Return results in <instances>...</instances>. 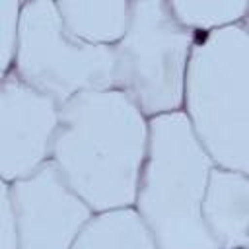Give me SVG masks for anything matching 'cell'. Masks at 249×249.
I'll return each instance as SVG.
<instances>
[{
  "label": "cell",
  "mask_w": 249,
  "mask_h": 249,
  "mask_svg": "<svg viewBox=\"0 0 249 249\" xmlns=\"http://www.w3.org/2000/svg\"><path fill=\"white\" fill-rule=\"evenodd\" d=\"M150 119L121 89L84 91L60 105L53 163L95 212L134 208Z\"/></svg>",
  "instance_id": "6da1fadb"
},
{
  "label": "cell",
  "mask_w": 249,
  "mask_h": 249,
  "mask_svg": "<svg viewBox=\"0 0 249 249\" xmlns=\"http://www.w3.org/2000/svg\"><path fill=\"white\" fill-rule=\"evenodd\" d=\"M247 249H249V247H247Z\"/></svg>",
  "instance_id": "9a60e30c"
},
{
  "label": "cell",
  "mask_w": 249,
  "mask_h": 249,
  "mask_svg": "<svg viewBox=\"0 0 249 249\" xmlns=\"http://www.w3.org/2000/svg\"><path fill=\"white\" fill-rule=\"evenodd\" d=\"M214 161L185 111L150 119L134 210L158 249H220L206 231L202 200Z\"/></svg>",
  "instance_id": "7a4b0ae2"
},
{
  "label": "cell",
  "mask_w": 249,
  "mask_h": 249,
  "mask_svg": "<svg viewBox=\"0 0 249 249\" xmlns=\"http://www.w3.org/2000/svg\"><path fill=\"white\" fill-rule=\"evenodd\" d=\"M12 74L64 105L84 91L115 88V51L68 33L53 0L23 2Z\"/></svg>",
  "instance_id": "5b68a950"
},
{
  "label": "cell",
  "mask_w": 249,
  "mask_h": 249,
  "mask_svg": "<svg viewBox=\"0 0 249 249\" xmlns=\"http://www.w3.org/2000/svg\"><path fill=\"white\" fill-rule=\"evenodd\" d=\"M196 35L171 14L167 0H132L130 25L115 51V88L148 117L183 111L187 70Z\"/></svg>",
  "instance_id": "277c9868"
},
{
  "label": "cell",
  "mask_w": 249,
  "mask_h": 249,
  "mask_svg": "<svg viewBox=\"0 0 249 249\" xmlns=\"http://www.w3.org/2000/svg\"><path fill=\"white\" fill-rule=\"evenodd\" d=\"M72 249H158L134 208L101 212L91 218Z\"/></svg>",
  "instance_id": "30bf717a"
},
{
  "label": "cell",
  "mask_w": 249,
  "mask_h": 249,
  "mask_svg": "<svg viewBox=\"0 0 249 249\" xmlns=\"http://www.w3.org/2000/svg\"><path fill=\"white\" fill-rule=\"evenodd\" d=\"M243 27H245V31L249 33V12H247V16H245V19H243V23H241Z\"/></svg>",
  "instance_id": "5bb4252c"
},
{
  "label": "cell",
  "mask_w": 249,
  "mask_h": 249,
  "mask_svg": "<svg viewBox=\"0 0 249 249\" xmlns=\"http://www.w3.org/2000/svg\"><path fill=\"white\" fill-rule=\"evenodd\" d=\"M56 8L72 37L99 47H115L132 16V0H58Z\"/></svg>",
  "instance_id": "9c48e42d"
},
{
  "label": "cell",
  "mask_w": 249,
  "mask_h": 249,
  "mask_svg": "<svg viewBox=\"0 0 249 249\" xmlns=\"http://www.w3.org/2000/svg\"><path fill=\"white\" fill-rule=\"evenodd\" d=\"M183 111L214 165L249 175V33L196 35Z\"/></svg>",
  "instance_id": "3957f363"
},
{
  "label": "cell",
  "mask_w": 249,
  "mask_h": 249,
  "mask_svg": "<svg viewBox=\"0 0 249 249\" xmlns=\"http://www.w3.org/2000/svg\"><path fill=\"white\" fill-rule=\"evenodd\" d=\"M202 220L220 249H247L249 175L214 165L202 200Z\"/></svg>",
  "instance_id": "ba28073f"
},
{
  "label": "cell",
  "mask_w": 249,
  "mask_h": 249,
  "mask_svg": "<svg viewBox=\"0 0 249 249\" xmlns=\"http://www.w3.org/2000/svg\"><path fill=\"white\" fill-rule=\"evenodd\" d=\"M21 0H0V72L2 76L12 72L18 37H19V21H21Z\"/></svg>",
  "instance_id": "7c38bea8"
},
{
  "label": "cell",
  "mask_w": 249,
  "mask_h": 249,
  "mask_svg": "<svg viewBox=\"0 0 249 249\" xmlns=\"http://www.w3.org/2000/svg\"><path fill=\"white\" fill-rule=\"evenodd\" d=\"M60 105L16 74L0 84V177L14 183L33 175L53 158Z\"/></svg>",
  "instance_id": "8992f818"
},
{
  "label": "cell",
  "mask_w": 249,
  "mask_h": 249,
  "mask_svg": "<svg viewBox=\"0 0 249 249\" xmlns=\"http://www.w3.org/2000/svg\"><path fill=\"white\" fill-rule=\"evenodd\" d=\"M167 4L173 18L195 35H206L224 27L241 25L249 12V0H171Z\"/></svg>",
  "instance_id": "8fae6325"
},
{
  "label": "cell",
  "mask_w": 249,
  "mask_h": 249,
  "mask_svg": "<svg viewBox=\"0 0 249 249\" xmlns=\"http://www.w3.org/2000/svg\"><path fill=\"white\" fill-rule=\"evenodd\" d=\"M8 185L21 249H72L95 216L53 160L33 175Z\"/></svg>",
  "instance_id": "52a82bcc"
},
{
  "label": "cell",
  "mask_w": 249,
  "mask_h": 249,
  "mask_svg": "<svg viewBox=\"0 0 249 249\" xmlns=\"http://www.w3.org/2000/svg\"><path fill=\"white\" fill-rule=\"evenodd\" d=\"M0 249H21L10 185L0 181Z\"/></svg>",
  "instance_id": "4fadbf2b"
}]
</instances>
